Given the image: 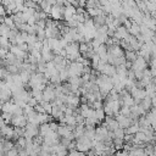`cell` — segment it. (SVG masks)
Masks as SVG:
<instances>
[{
	"label": "cell",
	"instance_id": "60d3db41",
	"mask_svg": "<svg viewBox=\"0 0 156 156\" xmlns=\"http://www.w3.org/2000/svg\"><path fill=\"white\" fill-rule=\"evenodd\" d=\"M135 1H146V0H135Z\"/></svg>",
	"mask_w": 156,
	"mask_h": 156
},
{
	"label": "cell",
	"instance_id": "5bb4252c",
	"mask_svg": "<svg viewBox=\"0 0 156 156\" xmlns=\"http://www.w3.org/2000/svg\"><path fill=\"white\" fill-rule=\"evenodd\" d=\"M0 134L7 139H11L13 138V127L9 126V124H5L4 127L0 128Z\"/></svg>",
	"mask_w": 156,
	"mask_h": 156
},
{
	"label": "cell",
	"instance_id": "1f68e13d",
	"mask_svg": "<svg viewBox=\"0 0 156 156\" xmlns=\"http://www.w3.org/2000/svg\"><path fill=\"white\" fill-rule=\"evenodd\" d=\"M5 156H18V150L15 149V147H12L11 150H9V151L6 152Z\"/></svg>",
	"mask_w": 156,
	"mask_h": 156
},
{
	"label": "cell",
	"instance_id": "d6a6232c",
	"mask_svg": "<svg viewBox=\"0 0 156 156\" xmlns=\"http://www.w3.org/2000/svg\"><path fill=\"white\" fill-rule=\"evenodd\" d=\"M57 123L56 122H49V127H50V130H54V132H56V129H57Z\"/></svg>",
	"mask_w": 156,
	"mask_h": 156
},
{
	"label": "cell",
	"instance_id": "f35d334b",
	"mask_svg": "<svg viewBox=\"0 0 156 156\" xmlns=\"http://www.w3.org/2000/svg\"><path fill=\"white\" fill-rule=\"evenodd\" d=\"M2 143H4V140L0 139V154H4V150H2Z\"/></svg>",
	"mask_w": 156,
	"mask_h": 156
},
{
	"label": "cell",
	"instance_id": "836d02e7",
	"mask_svg": "<svg viewBox=\"0 0 156 156\" xmlns=\"http://www.w3.org/2000/svg\"><path fill=\"white\" fill-rule=\"evenodd\" d=\"M98 2H99V5L102 7V6H106V5H108L110 4V1L108 0H98Z\"/></svg>",
	"mask_w": 156,
	"mask_h": 156
},
{
	"label": "cell",
	"instance_id": "9a60e30c",
	"mask_svg": "<svg viewBox=\"0 0 156 156\" xmlns=\"http://www.w3.org/2000/svg\"><path fill=\"white\" fill-rule=\"evenodd\" d=\"M90 18H94L96 16H100V15H104L101 7H87V11H85Z\"/></svg>",
	"mask_w": 156,
	"mask_h": 156
},
{
	"label": "cell",
	"instance_id": "7402d4cb",
	"mask_svg": "<svg viewBox=\"0 0 156 156\" xmlns=\"http://www.w3.org/2000/svg\"><path fill=\"white\" fill-rule=\"evenodd\" d=\"M58 77H60V80L61 82H65V80H68V71H67V67L66 68H63V69H61L60 72H58Z\"/></svg>",
	"mask_w": 156,
	"mask_h": 156
},
{
	"label": "cell",
	"instance_id": "8992f818",
	"mask_svg": "<svg viewBox=\"0 0 156 156\" xmlns=\"http://www.w3.org/2000/svg\"><path fill=\"white\" fill-rule=\"evenodd\" d=\"M62 11H63V6L62 5H58V4H55L51 6V10H50V16L54 21H60L62 18Z\"/></svg>",
	"mask_w": 156,
	"mask_h": 156
},
{
	"label": "cell",
	"instance_id": "7a4b0ae2",
	"mask_svg": "<svg viewBox=\"0 0 156 156\" xmlns=\"http://www.w3.org/2000/svg\"><path fill=\"white\" fill-rule=\"evenodd\" d=\"M83 65L80 62H69L67 65V71H68V77H80L83 73Z\"/></svg>",
	"mask_w": 156,
	"mask_h": 156
},
{
	"label": "cell",
	"instance_id": "277c9868",
	"mask_svg": "<svg viewBox=\"0 0 156 156\" xmlns=\"http://www.w3.org/2000/svg\"><path fill=\"white\" fill-rule=\"evenodd\" d=\"M116 122L118 123V126H119V128H123V129H126V128H128L130 124H133V123H135L136 121H134V119H132L130 117H127V116H122V115H116Z\"/></svg>",
	"mask_w": 156,
	"mask_h": 156
},
{
	"label": "cell",
	"instance_id": "4fadbf2b",
	"mask_svg": "<svg viewBox=\"0 0 156 156\" xmlns=\"http://www.w3.org/2000/svg\"><path fill=\"white\" fill-rule=\"evenodd\" d=\"M100 73H101V74H105V76H107V77H112V76L116 74V67L112 66V65H110V63H105V65L102 66Z\"/></svg>",
	"mask_w": 156,
	"mask_h": 156
},
{
	"label": "cell",
	"instance_id": "f546056e",
	"mask_svg": "<svg viewBox=\"0 0 156 156\" xmlns=\"http://www.w3.org/2000/svg\"><path fill=\"white\" fill-rule=\"evenodd\" d=\"M67 156H85V154L84 152H80V151H77L74 149V150H69V152L67 154Z\"/></svg>",
	"mask_w": 156,
	"mask_h": 156
},
{
	"label": "cell",
	"instance_id": "83f0119b",
	"mask_svg": "<svg viewBox=\"0 0 156 156\" xmlns=\"http://www.w3.org/2000/svg\"><path fill=\"white\" fill-rule=\"evenodd\" d=\"M118 113L122 115V116H127V117H129V116H130V110H129V107L122 106V107L119 108V112H118Z\"/></svg>",
	"mask_w": 156,
	"mask_h": 156
},
{
	"label": "cell",
	"instance_id": "d4e9b609",
	"mask_svg": "<svg viewBox=\"0 0 156 156\" xmlns=\"http://www.w3.org/2000/svg\"><path fill=\"white\" fill-rule=\"evenodd\" d=\"M40 105L43 106V108H44V112H45V113H48V115H50V113H51V107H52V105H51L50 102L41 101V102H40Z\"/></svg>",
	"mask_w": 156,
	"mask_h": 156
},
{
	"label": "cell",
	"instance_id": "5b68a950",
	"mask_svg": "<svg viewBox=\"0 0 156 156\" xmlns=\"http://www.w3.org/2000/svg\"><path fill=\"white\" fill-rule=\"evenodd\" d=\"M146 67H147V61L140 56H136V58L132 62L130 69L132 71H144V69H146Z\"/></svg>",
	"mask_w": 156,
	"mask_h": 156
},
{
	"label": "cell",
	"instance_id": "e575fe53",
	"mask_svg": "<svg viewBox=\"0 0 156 156\" xmlns=\"http://www.w3.org/2000/svg\"><path fill=\"white\" fill-rule=\"evenodd\" d=\"M0 16H1V17H5V16H6V11H5V7H4L1 4H0Z\"/></svg>",
	"mask_w": 156,
	"mask_h": 156
},
{
	"label": "cell",
	"instance_id": "603a6c76",
	"mask_svg": "<svg viewBox=\"0 0 156 156\" xmlns=\"http://www.w3.org/2000/svg\"><path fill=\"white\" fill-rule=\"evenodd\" d=\"M13 146H15L13 143L10 141V140H4V143H2V150H4V152H7V151L11 150Z\"/></svg>",
	"mask_w": 156,
	"mask_h": 156
},
{
	"label": "cell",
	"instance_id": "74e56055",
	"mask_svg": "<svg viewBox=\"0 0 156 156\" xmlns=\"http://www.w3.org/2000/svg\"><path fill=\"white\" fill-rule=\"evenodd\" d=\"M13 2H15V5H16V6H17V5H23L24 0H13Z\"/></svg>",
	"mask_w": 156,
	"mask_h": 156
},
{
	"label": "cell",
	"instance_id": "3957f363",
	"mask_svg": "<svg viewBox=\"0 0 156 156\" xmlns=\"http://www.w3.org/2000/svg\"><path fill=\"white\" fill-rule=\"evenodd\" d=\"M41 96H43V101L46 102H51L55 99V85L52 84H48L44 90L41 91Z\"/></svg>",
	"mask_w": 156,
	"mask_h": 156
},
{
	"label": "cell",
	"instance_id": "6da1fadb",
	"mask_svg": "<svg viewBox=\"0 0 156 156\" xmlns=\"http://www.w3.org/2000/svg\"><path fill=\"white\" fill-rule=\"evenodd\" d=\"M93 147V140L85 138L84 135L78 138L77 141H76V150L77 151H80V152H88L89 150H91Z\"/></svg>",
	"mask_w": 156,
	"mask_h": 156
},
{
	"label": "cell",
	"instance_id": "ffe728a7",
	"mask_svg": "<svg viewBox=\"0 0 156 156\" xmlns=\"http://www.w3.org/2000/svg\"><path fill=\"white\" fill-rule=\"evenodd\" d=\"M124 58H126V61L133 62L136 58V52L135 51H126L124 52Z\"/></svg>",
	"mask_w": 156,
	"mask_h": 156
},
{
	"label": "cell",
	"instance_id": "e0dca14e",
	"mask_svg": "<svg viewBox=\"0 0 156 156\" xmlns=\"http://www.w3.org/2000/svg\"><path fill=\"white\" fill-rule=\"evenodd\" d=\"M136 132H139V124H138V122L130 124L128 128L124 129V133H126V134H130V135H134Z\"/></svg>",
	"mask_w": 156,
	"mask_h": 156
},
{
	"label": "cell",
	"instance_id": "ba28073f",
	"mask_svg": "<svg viewBox=\"0 0 156 156\" xmlns=\"http://www.w3.org/2000/svg\"><path fill=\"white\" fill-rule=\"evenodd\" d=\"M13 127H18V128H24V126L27 124V118L24 115H18V116H12L11 122H10Z\"/></svg>",
	"mask_w": 156,
	"mask_h": 156
},
{
	"label": "cell",
	"instance_id": "8fae6325",
	"mask_svg": "<svg viewBox=\"0 0 156 156\" xmlns=\"http://www.w3.org/2000/svg\"><path fill=\"white\" fill-rule=\"evenodd\" d=\"M128 35H129L128 30H127L123 26H119V27H117V28L115 29L113 38H115V39H117V40H126Z\"/></svg>",
	"mask_w": 156,
	"mask_h": 156
},
{
	"label": "cell",
	"instance_id": "ac0fdd59",
	"mask_svg": "<svg viewBox=\"0 0 156 156\" xmlns=\"http://www.w3.org/2000/svg\"><path fill=\"white\" fill-rule=\"evenodd\" d=\"M2 23L6 26V27H9L10 29H15L16 27H15V23H13V21H12V18H11V16H5L4 18H2Z\"/></svg>",
	"mask_w": 156,
	"mask_h": 156
},
{
	"label": "cell",
	"instance_id": "cb8c5ba5",
	"mask_svg": "<svg viewBox=\"0 0 156 156\" xmlns=\"http://www.w3.org/2000/svg\"><path fill=\"white\" fill-rule=\"evenodd\" d=\"M38 39H37V35L35 34H28L27 35V38H26V44H28V45H33L35 41H37Z\"/></svg>",
	"mask_w": 156,
	"mask_h": 156
},
{
	"label": "cell",
	"instance_id": "4dcf8cb0",
	"mask_svg": "<svg viewBox=\"0 0 156 156\" xmlns=\"http://www.w3.org/2000/svg\"><path fill=\"white\" fill-rule=\"evenodd\" d=\"M27 105H28V106H30V107H34L35 105H38V101H37L34 98H32V96H30V98L27 100Z\"/></svg>",
	"mask_w": 156,
	"mask_h": 156
},
{
	"label": "cell",
	"instance_id": "d590c367",
	"mask_svg": "<svg viewBox=\"0 0 156 156\" xmlns=\"http://www.w3.org/2000/svg\"><path fill=\"white\" fill-rule=\"evenodd\" d=\"M18 156H28L26 150H18Z\"/></svg>",
	"mask_w": 156,
	"mask_h": 156
},
{
	"label": "cell",
	"instance_id": "d6986e66",
	"mask_svg": "<svg viewBox=\"0 0 156 156\" xmlns=\"http://www.w3.org/2000/svg\"><path fill=\"white\" fill-rule=\"evenodd\" d=\"M128 33H129L130 35H133V37H136L138 34H140V28H139V26L135 24V23H132L130 28L128 29Z\"/></svg>",
	"mask_w": 156,
	"mask_h": 156
},
{
	"label": "cell",
	"instance_id": "44dd1931",
	"mask_svg": "<svg viewBox=\"0 0 156 156\" xmlns=\"http://www.w3.org/2000/svg\"><path fill=\"white\" fill-rule=\"evenodd\" d=\"M112 134H113V138H118V139H123V136H124V129L123 128H117V129H115L113 132H112ZM112 138V139H113Z\"/></svg>",
	"mask_w": 156,
	"mask_h": 156
},
{
	"label": "cell",
	"instance_id": "4316f807",
	"mask_svg": "<svg viewBox=\"0 0 156 156\" xmlns=\"http://www.w3.org/2000/svg\"><path fill=\"white\" fill-rule=\"evenodd\" d=\"M89 106H91L93 107V110H99V108H102V102H101V100H95L94 102H91Z\"/></svg>",
	"mask_w": 156,
	"mask_h": 156
},
{
	"label": "cell",
	"instance_id": "f1b7e54d",
	"mask_svg": "<svg viewBox=\"0 0 156 156\" xmlns=\"http://www.w3.org/2000/svg\"><path fill=\"white\" fill-rule=\"evenodd\" d=\"M16 146H20V147H26V138H23V136L17 138V144H16Z\"/></svg>",
	"mask_w": 156,
	"mask_h": 156
},
{
	"label": "cell",
	"instance_id": "7c38bea8",
	"mask_svg": "<svg viewBox=\"0 0 156 156\" xmlns=\"http://www.w3.org/2000/svg\"><path fill=\"white\" fill-rule=\"evenodd\" d=\"M40 56H41V60L44 62H49V61H52V58H54L55 55H54V52L49 48H41Z\"/></svg>",
	"mask_w": 156,
	"mask_h": 156
},
{
	"label": "cell",
	"instance_id": "30bf717a",
	"mask_svg": "<svg viewBox=\"0 0 156 156\" xmlns=\"http://www.w3.org/2000/svg\"><path fill=\"white\" fill-rule=\"evenodd\" d=\"M105 104L110 107V110H111V112H112V116L118 115L119 108H121V105H122L119 99H118V100H106Z\"/></svg>",
	"mask_w": 156,
	"mask_h": 156
},
{
	"label": "cell",
	"instance_id": "2e32d148",
	"mask_svg": "<svg viewBox=\"0 0 156 156\" xmlns=\"http://www.w3.org/2000/svg\"><path fill=\"white\" fill-rule=\"evenodd\" d=\"M72 132H73L74 138H77V139L83 136V134H84V124H77Z\"/></svg>",
	"mask_w": 156,
	"mask_h": 156
},
{
	"label": "cell",
	"instance_id": "52a82bcc",
	"mask_svg": "<svg viewBox=\"0 0 156 156\" xmlns=\"http://www.w3.org/2000/svg\"><path fill=\"white\" fill-rule=\"evenodd\" d=\"M37 135H38V126H34L32 123H27L24 126L23 138H30V139H33Z\"/></svg>",
	"mask_w": 156,
	"mask_h": 156
},
{
	"label": "cell",
	"instance_id": "8d00e7d4",
	"mask_svg": "<svg viewBox=\"0 0 156 156\" xmlns=\"http://www.w3.org/2000/svg\"><path fill=\"white\" fill-rule=\"evenodd\" d=\"M78 1V5H79V7H83V6H85V1L87 0H77Z\"/></svg>",
	"mask_w": 156,
	"mask_h": 156
},
{
	"label": "cell",
	"instance_id": "ab89813d",
	"mask_svg": "<svg viewBox=\"0 0 156 156\" xmlns=\"http://www.w3.org/2000/svg\"><path fill=\"white\" fill-rule=\"evenodd\" d=\"M147 2H151V4H156V0H146Z\"/></svg>",
	"mask_w": 156,
	"mask_h": 156
},
{
	"label": "cell",
	"instance_id": "9c48e42d",
	"mask_svg": "<svg viewBox=\"0 0 156 156\" xmlns=\"http://www.w3.org/2000/svg\"><path fill=\"white\" fill-rule=\"evenodd\" d=\"M74 15H76V7H73V6L69 5V4H66V5L63 6V11H62V17H63V20L67 22V21H69Z\"/></svg>",
	"mask_w": 156,
	"mask_h": 156
},
{
	"label": "cell",
	"instance_id": "484cf974",
	"mask_svg": "<svg viewBox=\"0 0 156 156\" xmlns=\"http://www.w3.org/2000/svg\"><path fill=\"white\" fill-rule=\"evenodd\" d=\"M95 118H96L98 121H100V122L105 119V112H104V110H102V108L95 110Z\"/></svg>",
	"mask_w": 156,
	"mask_h": 156
}]
</instances>
